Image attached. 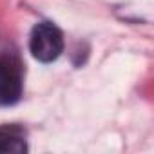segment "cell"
Returning <instances> with one entry per match:
<instances>
[{"label":"cell","instance_id":"1","mask_svg":"<svg viewBox=\"0 0 154 154\" xmlns=\"http://www.w3.org/2000/svg\"><path fill=\"white\" fill-rule=\"evenodd\" d=\"M63 47H65L63 33L56 24L49 20H42L35 24L29 36V51L35 60L42 63H51L60 58Z\"/></svg>","mask_w":154,"mask_h":154},{"label":"cell","instance_id":"2","mask_svg":"<svg viewBox=\"0 0 154 154\" xmlns=\"http://www.w3.org/2000/svg\"><path fill=\"white\" fill-rule=\"evenodd\" d=\"M24 93L22 67L13 58H0V105H15Z\"/></svg>","mask_w":154,"mask_h":154},{"label":"cell","instance_id":"3","mask_svg":"<svg viewBox=\"0 0 154 154\" xmlns=\"http://www.w3.org/2000/svg\"><path fill=\"white\" fill-rule=\"evenodd\" d=\"M27 152L26 132L18 125H0V154Z\"/></svg>","mask_w":154,"mask_h":154}]
</instances>
